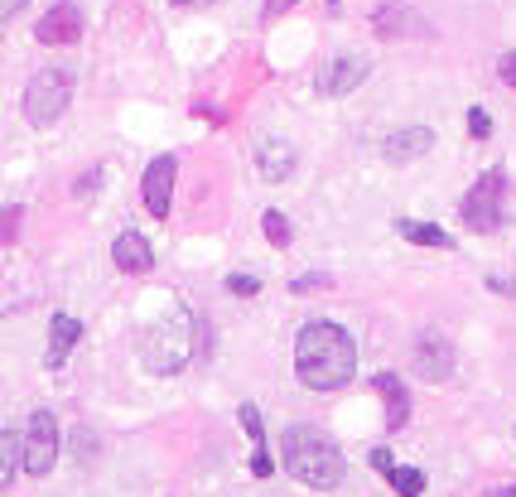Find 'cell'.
I'll use <instances>...</instances> for the list:
<instances>
[{
  "mask_svg": "<svg viewBox=\"0 0 516 497\" xmlns=\"http://www.w3.org/2000/svg\"><path fill=\"white\" fill-rule=\"evenodd\" d=\"M242 425H246V435H251V444L266 449V425H261V411H256V406H242Z\"/></svg>",
  "mask_w": 516,
  "mask_h": 497,
  "instance_id": "cell-21",
  "label": "cell"
},
{
  "mask_svg": "<svg viewBox=\"0 0 516 497\" xmlns=\"http://www.w3.org/2000/svg\"><path fill=\"white\" fill-rule=\"evenodd\" d=\"M285 469L295 473L304 488H338L343 483V454H338V444L319 435L314 425H295L290 435H285Z\"/></svg>",
  "mask_w": 516,
  "mask_h": 497,
  "instance_id": "cell-2",
  "label": "cell"
},
{
  "mask_svg": "<svg viewBox=\"0 0 516 497\" xmlns=\"http://www.w3.org/2000/svg\"><path fill=\"white\" fill-rule=\"evenodd\" d=\"M227 290H232V295H256V290H261V280L256 276H232L227 280Z\"/></svg>",
  "mask_w": 516,
  "mask_h": 497,
  "instance_id": "cell-25",
  "label": "cell"
},
{
  "mask_svg": "<svg viewBox=\"0 0 516 497\" xmlns=\"http://www.w3.org/2000/svg\"><path fill=\"white\" fill-rule=\"evenodd\" d=\"M377 391L386 396V420H391V430L396 425H406V415H410V401H406V387L391 377V372H381L377 377Z\"/></svg>",
  "mask_w": 516,
  "mask_h": 497,
  "instance_id": "cell-17",
  "label": "cell"
},
{
  "mask_svg": "<svg viewBox=\"0 0 516 497\" xmlns=\"http://www.w3.org/2000/svg\"><path fill=\"white\" fill-rule=\"evenodd\" d=\"M73 102V78L63 68H39L25 87V121L29 126H54Z\"/></svg>",
  "mask_w": 516,
  "mask_h": 497,
  "instance_id": "cell-4",
  "label": "cell"
},
{
  "mask_svg": "<svg viewBox=\"0 0 516 497\" xmlns=\"http://www.w3.org/2000/svg\"><path fill=\"white\" fill-rule=\"evenodd\" d=\"M140 353H145V367H150V372H160V377L179 372V367L193 358V324H189V314H164V319H155V324L145 329Z\"/></svg>",
  "mask_w": 516,
  "mask_h": 497,
  "instance_id": "cell-3",
  "label": "cell"
},
{
  "mask_svg": "<svg viewBox=\"0 0 516 497\" xmlns=\"http://www.w3.org/2000/svg\"><path fill=\"white\" fill-rule=\"evenodd\" d=\"M502 189H507V179H502V169H488L468 194H463V222L473 227V232H497L502 227Z\"/></svg>",
  "mask_w": 516,
  "mask_h": 497,
  "instance_id": "cell-6",
  "label": "cell"
},
{
  "mask_svg": "<svg viewBox=\"0 0 516 497\" xmlns=\"http://www.w3.org/2000/svg\"><path fill=\"white\" fill-rule=\"evenodd\" d=\"M314 285H328V280L324 276H299L295 280V290H314Z\"/></svg>",
  "mask_w": 516,
  "mask_h": 497,
  "instance_id": "cell-30",
  "label": "cell"
},
{
  "mask_svg": "<svg viewBox=\"0 0 516 497\" xmlns=\"http://www.w3.org/2000/svg\"><path fill=\"white\" fill-rule=\"evenodd\" d=\"M290 5H295V0H266V20H275V15H280V10H290Z\"/></svg>",
  "mask_w": 516,
  "mask_h": 497,
  "instance_id": "cell-28",
  "label": "cell"
},
{
  "mask_svg": "<svg viewBox=\"0 0 516 497\" xmlns=\"http://www.w3.org/2000/svg\"><path fill=\"white\" fill-rule=\"evenodd\" d=\"M386 478H391V488H396L401 497H420V493H425V473H420V469H391Z\"/></svg>",
  "mask_w": 516,
  "mask_h": 497,
  "instance_id": "cell-19",
  "label": "cell"
},
{
  "mask_svg": "<svg viewBox=\"0 0 516 497\" xmlns=\"http://www.w3.org/2000/svg\"><path fill=\"white\" fill-rule=\"evenodd\" d=\"M372 464H377V469H396V459H391V449H372Z\"/></svg>",
  "mask_w": 516,
  "mask_h": 497,
  "instance_id": "cell-27",
  "label": "cell"
},
{
  "mask_svg": "<svg viewBox=\"0 0 516 497\" xmlns=\"http://www.w3.org/2000/svg\"><path fill=\"white\" fill-rule=\"evenodd\" d=\"M454 343H449V333L444 329H425L415 338V353H410V372L420 377V382H449V372H454Z\"/></svg>",
  "mask_w": 516,
  "mask_h": 497,
  "instance_id": "cell-7",
  "label": "cell"
},
{
  "mask_svg": "<svg viewBox=\"0 0 516 497\" xmlns=\"http://www.w3.org/2000/svg\"><path fill=\"white\" fill-rule=\"evenodd\" d=\"M396 232H401V237H410L415 247H439V251L454 247V242H449V232H444V227H435V222H410V218H401V222H396Z\"/></svg>",
  "mask_w": 516,
  "mask_h": 497,
  "instance_id": "cell-18",
  "label": "cell"
},
{
  "mask_svg": "<svg viewBox=\"0 0 516 497\" xmlns=\"http://www.w3.org/2000/svg\"><path fill=\"white\" fill-rule=\"evenodd\" d=\"M78 338H82L78 319H73V314H54V329H49V358H44V362H49V367H63Z\"/></svg>",
  "mask_w": 516,
  "mask_h": 497,
  "instance_id": "cell-15",
  "label": "cell"
},
{
  "mask_svg": "<svg viewBox=\"0 0 516 497\" xmlns=\"http://www.w3.org/2000/svg\"><path fill=\"white\" fill-rule=\"evenodd\" d=\"M468 136H473V140H488L492 136V116L483 107L468 111Z\"/></svg>",
  "mask_w": 516,
  "mask_h": 497,
  "instance_id": "cell-22",
  "label": "cell"
},
{
  "mask_svg": "<svg viewBox=\"0 0 516 497\" xmlns=\"http://www.w3.org/2000/svg\"><path fill=\"white\" fill-rule=\"evenodd\" d=\"M497 497H516V483H512V488H502V493H497Z\"/></svg>",
  "mask_w": 516,
  "mask_h": 497,
  "instance_id": "cell-31",
  "label": "cell"
},
{
  "mask_svg": "<svg viewBox=\"0 0 516 497\" xmlns=\"http://www.w3.org/2000/svg\"><path fill=\"white\" fill-rule=\"evenodd\" d=\"M367 78V58H333V63H324V73H319V87H324L328 97H343V92H353L357 83Z\"/></svg>",
  "mask_w": 516,
  "mask_h": 497,
  "instance_id": "cell-13",
  "label": "cell"
},
{
  "mask_svg": "<svg viewBox=\"0 0 516 497\" xmlns=\"http://www.w3.org/2000/svg\"><path fill=\"white\" fill-rule=\"evenodd\" d=\"M15 232H20V208H0V247L15 242Z\"/></svg>",
  "mask_w": 516,
  "mask_h": 497,
  "instance_id": "cell-23",
  "label": "cell"
},
{
  "mask_svg": "<svg viewBox=\"0 0 516 497\" xmlns=\"http://www.w3.org/2000/svg\"><path fill=\"white\" fill-rule=\"evenodd\" d=\"M174 174H179V160H174V155H160L155 165L145 169V179H140V194H145L150 218H164V213H169V198H174Z\"/></svg>",
  "mask_w": 516,
  "mask_h": 497,
  "instance_id": "cell-10",
  "label": "cell"
},
{
  "mask_svg": "<svg viewBox=\"0 0 516 497\" xmlns=\"http://www.w3.org/2000/svg\"><path fill=\"white\" fill-rule=\"evenodd\" d=\"M295 372L309 391H338L357 377V343L348 338V329L314 319L304 324L295 338Z\"/></svg>",
  "mask_w": 516,
  "mask_h": 497,
  "instance_id": "cell-1",
  "label": "cell"
},
{
  "mask_svg": "<svg viewBox=\"0 0 516 497\" xmlns=\"http://www.w3.org/2000/svg\"><path fill=\"white\" fill-rule=\"evenodd\" d=\"M328 5H338V0H328Z\"/></svg>",
  "mask_w": 516,
  "mask_h": 497,
  "instance_id": "cell-33",
  "label": "cell"
},
{
  "mask_svg": "<svg viewBox=\"0 0 516 497\" xmlns=\"http://www.w3.org/2000/svg\"><path fill=\"white\" fill-rule=\"evenodd\" d=\"M25 469V449H20V430H0V493L10 488V478Z\"/></svg>",
  "mask_w": 516,
  "mask_h": 497,
  "instance_id": "cell-16",
  "label": "cell"
},
{
  "mask_svg": "<svg viewBox=\"0 0 516 497\" xmlns=\"http://www.w3.org/2000/svg\"><path fill=\"white\" fill-rule=\"evenodd\" d=\"M20 449H25V473H34V478L54 473L58 449H63V435H58L54 411H34L29 415V425L20 430Z\"/></svg>",
  "mask_w": 516,
  "mask_h": 497,
  "instance_id": "cell-5",
  "label": "cell"
},
{
  "mask_svg": "<svg viewBox=\"0 0 516 497\" xmlns=\"http://www.w3.org/2000/svg\"><path fill=\"white\" fill-rule=\"evenodd\" d=\"M174 5H203V0H174Z\"/></svg>",
  "mask_w": 516,
  "mask_h": 497,
  "instance_id": "cell-32",
  "label": "cell"
},
{
  "mask_svg": "<svg viewBox=\"0 0 516 497\" xmlns=\"http://www.w3.org/2000/svg\"><path fill=\"white\" fill-rule=\"evenodd\" d=\"M497 73H502V83H507V87H516V49L497 58Z\"/></svg>",
  "mask_w": 516,
  "mask_h": 497,
  "instance_id": "cell-26",
  "label": "cell"
},
{
  "mask_svg": "<svg viewBox=\"0 0 516 497\" xmlns=\"http://www.w3.org/2000/svg\"><path fill=\"white\" fill-rule=\"evenodd\" d=\"M251 473H256V478H271L275 473V459L266 454V449H256V454H251Z\"/></svg>",
  "mask_w": 516,
  "mask_h": 497,
  "instance_id": "cell-24",
  "label": "cell"
},
{
  "mask_svg": "<svg viewBox=\"0 0 516 497\" xmlns=\"http://www.w3.org/2000/svg\"><path fill=\"white\" fill-rule=\"evenodd\" d=\"M15 10H25V0H0V20H10Z\"/></svg>",
  "mask_w": 516,
  "mask_h": 497,
  "instance_id": "cell-29",
  "label": "cell"
},
{
  "mask_svg": "<svg viewBox=\"0 0 516 497\" xmlns=\"http://www.w3.org/2000/svg\"><path fill=\"white\" fill-rule=\"evenodd\" d=\"M372 29H377V39H430V34H435V25H430L420 10L401 5V0H386V5H377Z\"/></svg>",
  "mask_w": 516,
  "mask_h": 497,
  "instance_id": "cell-8",
  "label": "cell"
},
{
  "mask_svg": "<svg viewBox=\"0 0 516 497\" xmlns=\"http://www.w3.org/2000/svg\"><path fill=\"white\" fill-rule=\"evenodd\" d=\"M295 145L290 140H261V150H256V165H261V179L266 184H280V179H290L295 174Z\"/></svg>",
  "mask_w": 516,
  "mask_h": 497,
  "instance_id": "cell-14",
  "label": "cell"
},
{
  "mask_svg": "<svg viewBox=\"0 0 516 497\" xmlns=\"http://www.w3.org/2000/svg\"><path fill=\"white\" fill-rule=\"evenodd\" d=\"M435 150V131L430 126H396L386 145H381V155L391 160V165H415L420 155H430Z\"/></svg>",
  "mask_w": 516,
  "mask_h": 497,
  "instance_id": "cell-11",
  "label": "cell"
},
{
  "mask_svg": "<svg viewBox=\"0 0 516 497\" xmlns=\"http://www.w3.org/2000/svg\"><path fill=\"white\" fill-rule=\"evenodd\" d=\"M261 227H266V237H271L275 247H290V222L280 218L275 208H271V213H266V218H261Z\"/></svg>",
  "mask_w": 516,
  "mask_h": 497,
  "instance_id": "cell-20",
  "label": "cell"
},
{
  "mask_svg": "<svg viewBox=\"0 0 516 497\" xmlns=\"http://www.w3.org/2000/svg\"><path fill=\"white\" fill-rule=\"evenodd\" d=\"M34 39H39V44H78L82 39V10L73 5V0H58L54 10L39 15Z\"/></svg>",
  "mask_w": 516,
  "mask_h": 497,
  "instance_id": "cell-9",
  "label": "cell"
},
{
  "mask_svg": "<svg viewBox=\"0 0 516 497\" xmlns=\"http://www.w3.org/2000/svg\"><path fill=\"white\" fill-rule=\"evenodd\" d=\"M111 261H116V271H126V276H145V271L155 266V251H150V242H145L140 232H121V237L111 242Z\"/></svg>",
  "mask_w": 516,
  "mask_h": 497,
  "instance_id": "cell-12",
  "label": "cell"
}]
</instances>
